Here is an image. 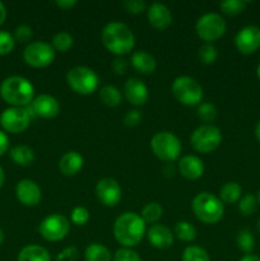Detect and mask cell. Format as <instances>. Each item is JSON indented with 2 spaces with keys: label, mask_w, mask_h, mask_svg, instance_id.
Here are the masks:
<instances>
[{
  "label": "cell",
  "mask_w": 260,
  "mask_h": 261,
  "mask_svg": "<svg viewBox=\"0 0 260 261\" xmlns=\"http://www.w3.org/2000/svg\"><path fill=\"white\" fill-rule=\"evenodd\" d=\"M130 64L140 74H152L157 68L154 56L144 50L134 51L130 58Z\"/></svg>",
  "instance_id": "cell-22"
},
{
  "label": "cell",
  "mask_w": 260,
  "mask_h": 261,
  "mask_svg": "<svg viewBox=\"0 0 260 261\" xmlns=\"http://www.w3.org/2000/svg\"><path fill=\"white\" fill-rule=\"evenodd\" d=\"M114 261H142L140 256L138 255V252H135L134 250L127 249V247H121V249L116 250L114 257Z\"/></svg>",
  "instance_id": "cell-39"
},
{
  "label": "cell",
  "mask_w": 260,
  "mask_h": 261,
  "mask_svg": "<svg viewBox=\"0 0 260 261\" xmlns=\"http://www.w3.org/2000/svg\"><path fill=\"white\" fill-rule=\"evenodd\" d=\"M10 158L19 166H31L35 162V152L28 145H15L10 149Z\"/></svg>",
  "instance_id": "cell-24"
},
{
  "label": "cell",
  "mask_w": 260,
  "mask_h": 261,
  "mask_svg": "<svg viewBox=\"0 0 260 261\" xmlns=\"http://www.w3.org/2000/svg\"><path fill=\"white\" fill-rule=\"evenodd\" d=\"M247 3L244 0H226V2L219 3V8L222 12L227 15H237L244 12Z\"/></svg>",
  "instance_id": "cell-35"
},
{
  "label": "cell",
  "mask_w": 260,
  "mask_h": 261,
  "mask_svg": "<svg viewBox=\"0 0 260 261\" xmlns=\"http://www.w3.org/2000/svg\"><path fill=\"white\" fill-rule=\"evenodd\" d=\"M79 257V251L76 247L70 246L64 249L60 254L56 256V261H76Z\"/></svg>",
  "instance_id": "cell-42"
},
{
  "label": "cell",
  "mask_w": 260,
  "mask_h": 261,
  "mask_svg": "<svg viewBox=\"0 0 260 261\" xmlns=\"http://www.w3.org/2000/svg\"><path fill=\"white\" fill-rule=\"evenodd\" d=\"M17 199L25 206H36L42 199V191L36 181L24 178L15 186Z\"/></svg>",
  "instance_id": "cell-16"
},
{
  "label": "cell",
  "mask_w": 260,
  "mask_h": 261,
  "mask_svg": "<svg viewBox=\"0 0 260 261\" xmlns=\"http://www.w3.org/2000/svg\"><path fill=\"white\" fill-rule=\"evenodd\" d=\"M148 22L155 30L163 31L172 23V13L170 8L163 3H153L147 8Z\"/></svg>",
  "instance_id": "cell-17"
},
{
  "label": "cell",
  "mask_w": 260,
  "mask_h": 261,
  "mask_svg": "<svg viewBox=\"0 0 260 261\" xmlns=\"http://www.w3.org/2000/svg\"><path fill=\"white\" fill-rule=\"evenodd\" d=\"M254 134H255V138H256L257 142L260 143V120H259V121L256 122V125H255Z\"/></svg>",
  "instance_id": "cell-49"
},
{
  "label": "cell",
  "mask_w": 260,
  "mask_h": 261,
  "mask_svg": "<svg viewBox=\"0 0 260 261\" xmlns=\"http://www.w3.org/2000/svg\"><path fill=\"white\" fill-rule=\"evenodd\" d=\"M222 142V133L217 126L211 124L196 127L190 137V143L199 153H211L219 147Z\"/></svg>",
  "instance_id": "cell-9"
},
{
  "label": "cell",
  "mask_w": 260,
  "mask_h": 261,
  "mask_svg": "<svg viewBox=\"0 0 260 261\" xmlns=\"http://www.w3.org/2000/svg\"><path fill=\"white\" fill-rule=\"evenodd\" d=\"M27 110L31 116L33 115L42 119H54L60 112V103L50 94H38Z\"/></svg>",
  "instance_id": "cell-14"
},
{
  "label": "cell",
  "mask_w": 260,
  "mask_h": 261,
  "mask_svg": "<svg viewBox=\"0 0 260 261\" xmlns=\"http://www.w3.org/2000/svg\"><path fill=\"white\" fill-rule=\"evenodd\" d=\"M84 160L81 153L75 150H69L61 155L59 161V170L65 176H74L82 170Z\"/></svg>",
  "instance_id": "cell-21"
},
{
  "label": "cell",
  "mask_w": 260,
  "mask_h": 261,
  "mask_svg": "<svg viewBox=\"0 0 260 261\" xmlns=\"http://www.w3.org/2000/svg\"><path fill=\"white\" fill-rule=\"evenodd\" d=\"M65 78L68 86L78 94L87 96L98 88V75L87 66H74L66 73Z\"/></svg>",
  "instance_id": "cell-7"
},
{
  "label": "cell",
  "mask_w": 260,
  "mask_h": 261,
  "mask_svg": "<svg viewBox=\"0 0 260 261\" xmlns=\"http://www.w3.org/2000/svg\"><path fill=\"white\" fill-rule=\"evenodd\" d=\"M175 234L178 240L184 242H191L196 237V228L186 221L177 222L175 226Z\"/></svg>",
  "instance_id": "cell-30"
},
{
  "label": "cell",
  "mask_w": 260,
  "mask_h": 261,
  "mask_svg": "<svg viewBox=\"0 0 260 261\" xmlns=\"http://www.w3.org/2000/svg\"><path fill=\"white\" fill-rule=\"evenodd\" d=\"M256 227H257V231H259V233H260V218L257 219V224H256Z\"/></svg>",
  "instance_id": "cell-53"
},
{
  "label": "cell",
  "mask_w": 260,
  "mask_h": 261,
  "mask_svg": "<svg viewBox=\"0 0 260 261\" xmlns=\"http://www.w3.org/2000/svg\"><path fill=\"white\" fill-rule=\"evenodd\" d=\"M76 4V0H56L55 5L63 10L71 9Z\"/></svg>",
  "instance_id": "cell-46"
},
{
  "label": "cell",
  "mask_w": 260,
  "mask_h": 261,
  "mask_svg": "<svg viewBox=\"0 0 260 261\" xmlns=\"http://www.w3.org/2000/svg\"><path fill=\"white\" fill-rule=\"evenodd\" d=\"M241 194L242 189L240 184L229 181V182L224 184L219 190V199L224 204H233L241 199Z\"/></svg>",
  "instance_id": "cell-26"
},
{
  "label": "cell",
  "mask_w": 260,
  "mask_h": 261,
  "mask_svg": "<svg viewBox=\"0 0 260 261\" xmlns=\"http://www.w3.org/2000/svg\"><path fill=\"white\" fill-rule=\"evenodd\" d=\"M5 18H7V9H5L4 4L0 2V25L5 22Z\"/></svg>",
  "instance_id": "cell-47"
},
{
  "label": "cell",
  "mask_w": 260,
  "mask_h": 261,
  "mask_svg": "<svg viewBox=\"0 0 260 261\" xmlns=\"http://www.w3.org/2000/svg\"><path fill=\"white\" fill-rule=\"evenodd\" d=\"M4 242V232H3V229L0 228V245Z\"/></svg>",
  "instance_id": "cell-51"
},
{
  "label": "cell",
  "mask_w": 260,
  "mask_h": 261,
  "mask_svg": "<svg viewBox=\"0 0 260 261\" xmlns=\"http://www.w3.org/2000/svg\"><path fill=\"white\" fill-rule=\"evenodd\" d=\"M8 148H9V138L4 132L0 130V157L7 152Z\"/></svg>",
  "instance_id": "cell-45"
},
{
  "label": "cell",
  "mask_w": 260,
  "mask_h": 261,
  "mask_svg": "<svg viewBox=\"0 0 260 261\" xmlns=\"http://www.w3.org/2000/svg\"><path fill=\"white\" fill-rule=\"evenodd\" d=\"M101 40L105 47L116 56L126 55L135 46L134 33L121 22L107 23L102 30Z\"/></svg>",
  "instance_id": "cell-2"
},
{
  "label": "cell",
  "mask_w": 260,
  "mask_h": 261,
  "mask_svg": "<svg viewBox=\"0 0 260 261\" xmlns=\"http://www.w3.org/2000/svg\"><path fill=\"white\" fill-rule=\"evenodd\" d=\"M240 261H260V257L256 256V255L249 254V255H245L244 257H241Z\"/></svg>",
  "instance_id": "cell-48"
},
{
  "label": "cell",
  "mask_w": 260,
  "mask_h": 261,
  "mask_svg": "<svg viewBox=\"0 0 260 261\" xmlns=\"http://www.w3.org/2000/svg\"><path fill=\"white\" fill-rule=\"evenodd\" d=\"M257 203L260 204V191H259V194H257Z\"/></svg>",
  "instance_id": "cell-54"
},
{
  "label": "cell",
  "mask_w": 260,
  "mask_h": 261,
  "mask_svg": "<svg viewBox=\"0 0 260 261\" xmlns=\"http://www.w3.org/2000/svg\"><path fill=\"white\" fill-rule=\"evenodd\" d=\"M99 99L102 101V103L106 105L109 107H116L121 103V92L116 88L115 86H103L99 89Z\"/></svg>",
  "instance_id": "cell-27"
},
{
  "label": "cell",
  "mask_w": 260,
  "mask_h": 261,
  "mask_svg": "<svg viewBox=\"0 0 260 261\" xmlns=\"http://www.w3.org/2000/svg\"><path fill=\"white\" fill-rule=\"evenodd\" d=\"M150 148L155 157L165 162H173L181 154L180 139L171 132H158L153 135L150 140Z\"/></svg>",
  "instance_id": "cell-6"
},
{
  "label": "cell",
  "mask_w": 260,
  "mask_h": 261,
  "mask_svg": "<svg viewBox=\"0 0 260 261\" xmlns=\"http://www.w3.org/2000/svg\"><path fill=\"white\" fill-rule=\"evenodd\" d=\"M70 221L76 226H84L89 221V212L84 206H75L70 213Z\"/></svg>",
  "instance_id": "cell-38"
},
{
  "label": "cell",
  "mask_w": 260,
  "mask_h": 261,
  "mask_svg": "<svg viewBox=\"0 0 260 261\" xmlns=\"http://www.w3.org/2000/svg\"><path fill=\"white\" fill-rule=\"evenodd\" d=\"M147 239L153 247L160 250L168 249L173 244V234L168 227L163 224H153L147 231Z\"/></svg>",
  "instance_id": "cell-19"
},
{
  "label": "cell",
  "mask_w": 260,
  "mask_h": 261,
  "mask_svg": "<svg viewBox=\"0 0 260 261\" xmlns=\"http://www.w3.org/2000/svg\"><path fill=\"white\" fill-rule=\"evenodd\" d=\"M18 261H51L50 252L38 245H28L18 254Z\"/></svg>",
  "instance_id": "cell-23"
},
{
  "label": "cell",
  "mask_w": 260,
  "mask_h": 261,
  "mask_svg": "<svg viewBox=\"0 0 260 261\" xmlns=\"http://www.w3.org/2000/svg\"><path fill=\"white\" fill-rule=\"evenodd\" d=\"M4 180H5L4 170H3V167H2V166H0V189L3 188V184H4Z\"/></svg>",
  "instance_id": "cell-50"
},
{
  "label": "cell",
  "mask_w": 260,
  "mask_h": 261,
  "mask_svg": "<svg viewBox=\"0 0 260 261\" xmlns=\"http://www.w3.org/2000/svg\"><path fill=\"white\" fill-rule=\"evenodd\" d=\"M53 46L45 41H33L25 46L23 51V60L32 68H46L55 60Z\"/></svg>",
  "instance_id": "cell-10"
},
{
  "label": "cell",
  "mask_w": 260,
  "mask_h": 261,
  "mask_svg": "<svg viewBox=\"0 0 260 261\" xmlns=\"http://www.w3.org/2000/svg\"><path fill=\"white\" fill-rule=\"evenodd\" d=\"M31 117L25 107H9L0 115V125L5 132L19 134L30 126Z\"/></svg>",
  "instance_id": "cell-12"
},
{
  "label": "cell",
  "mask_w": 260,
  "mask_h": 261,
  "mask_svg": "<svg viewBox=\"0 0 260 261\" xmlns=\"http://www.w3.org/2000/svg\"><path fill=\"white\" fill-rule=\"evenodd\" d=\"M140 120H142V114H140L138 110H130V111H127L126 114H125L124 124L126 125V126L133 127L137 126L140 122Z\"/></svg>",
  "instance_id": "cell-43"
},
{
  "label": "cell",
  "mask_w": 260,
  "mask_h": 261,
  "mask_svg": "<svg viewBox=\"0 0 260 261\" xmlns=\"http://www.w3.org/2000/svg\"><path fill=\"white\" fill-rule=\"evenodd\" d=\"M198 56L201 63L205 65H211V64L216 63V60L218 59V50L213 43L205 42L199 47Z\"/></svg>",
  "instance_id": "cell-32"
},
{
  "label": "cell",
  "mask_w": 260,
  "mask_h": 261,
  "mask_svg": "<svg viewBox=\"0 0 260 261\" xmlns=\"http://www.w3.org/2000/svg\"><path fill=\"white\" fill-rule=\"evenodd\" d=\"M178 172L188 180H198L204 173V162L199 157L188 154L178 161Z\"/></svg>",
  "instance_id": "cell-20"
},
{
  "label": "cell",
  "mask_w": 260,
  "mask_h": 261,
  "mask_svg": "<svg viewBox=\"0 0 260 261\" xmlns=\"http://www.w3.org/2000/svg\"><path fill=\"white\" fill-rule=\"evenodd\" d=\"M124 94L127 102L133 106H142L148 101L149 91L144 82L140 81L139 78H129L125 82Z\"/></svg>",
  "instance_id": "cell-18"
},
{
  "label": "cell",
  "mask_w": 260,
  "mask_h": 261,
  "mask_svg": "<svg viewBox=\"0 0 260 261\" xmlns=\"http://www.w3.org/2000/svg\"><path fill=\"white\" fill-rule=\"evenodd\" d=\"M236 244H237V247L240 249V251L245 252L246 255L251 254L252 250H254L255 247L254 234L251 233L250 229H246V228L240 229L236 237Z\"/></svg>",
  "instance_id": "cell-28"
},
{
  "label": "cell",
  "mask_w": 260,
  "mask_h": 261,
  "mask_svg": "<svg viewBox=\"0 0 260 261\" xmlns=\"http://www.w3.org/2000/svg\"><path fill=\"white\" fill-rule=\"evenodd\" d=\"M15 46V38L8 31H0V55H8Z\"/></svg>",
  "instance_id": "cell-37"
},
{
  "label": "cell",
  "mask_w": 260,
  "mask_h": 261,
  "mask_svg": "<svg viewBox=\"0 0 260 261\" xmlns=\"http://www.w3.org/2000/svg\"><path fill=\"white\" fill-rule=\"evenodd\" d=\"M171 91L173 97L185 106H199L203 98V87L196 79L189 75L177 76L172 82Z\"/></svg>",
  "instance_id": "cell-5"
},
{
  "label": "cell",
  "mask_w": 260,
  "mask_h": 261,
  "mask_svg": "<svg viewBox=\"0 0 260 261\" xmlns=\"http://www.w3.org/2000/svg\"><path fill=\"white\" fill-rule=\"evenodd\" d=\"M112 70L117 74V75H122V74L126 73L127 66H129V63H127L126 59H124L122 56H116L112 61Z\"/></svg>",
  "instance_id": "cell-44"
},
{
  "label": "cell",
  "mask_w": 260,
  "mask_h": 261,
  "mask_svg": "<svg viewBox=\"0 0 260 261\" xmlns=\"http://www.w3.org/2000/svg\"><path fill=\"white\" fill-rule=\"evenodd\" d=\"M257 208V198L254 194H246L239 200V211L242 216L249 217L255 213Z\"/></svg>",
  "instance_id": "cell-33"
},
{
  "label": "cell",
  "mask_w": 260,
  "mask_h": 261,
  "mask_svg": "<svg viewBox=\"0 0 260 261\" xmlns=\"http://www.w3.org/2000/svg\"><path fill=\"white\" fill-rule=\"evenodd\" d=\"M0 96L12 107H27L35 99V87L27 78L8 76L0 84Z\"/></svg>",
  "instance_id": "cell-3"
},
{
  "label": "cell",
  "mask_w": 260,
  "mask_h": 261,
  "mask_svg": "<svg viewBox=\"0 0 260 261\" xmlns=\"http://www.w3.org/2000/svg\"><path fill=\"white\" fill-rule=\"evenodd\" d=\"M217 114V107L214 106L211 102H204V103H200L198 106V116L201 121L204 122H212L216 120Z\"/></svg>",
  "instance_id": "cell-36"
},
{
  "label": "cell",
  "mask_w": 260,
  "mask_h": 261,
  "mask_svg": "<svg viewBox=\"0 0 260 261\" xmlns=\"http://www.w3.org/2000/svg\"><path fill=\"white\" fill-rule=\"evenodd\" d=\"M235 46L242 55H250L260 48V28L245 25L235 36Z\"/></svg>",
  "instance_id": "cell-13"
},
{
  "label": "cell",
  "mask_w": 260,
  "mask_h": 261,
  "mask_svg": "<svg viewBox=\"0 0 260 261\" xmlns=\"http://www.w3.org/2000/svg\"><path fill=\"white\" fill-rule=\"evenodd\" d=\"M86 261H112V255L110 250L102 244H89L84 251Z\"/></svg>",
  "instance_id": "cell-25"
},
{
  "label": "cell",
  "mask_w": 260,
  "mask_h": 261,
  "mask_svg": "<svg viewBox=\"0 0 260 261\" xmlns=\"http://www.w3.org/2000/svg\"><path fill=\"white\" fill-rule=\"evenodd\" d=\"M162 214V205H161L160 203H157V201H150V203H148L147 205L143 208L140 217H142L143 221H144L145 223H155L158 219H161Z\"/></svg>",
  "instance_id": "cell-29"
},
{
  "label": "cell",
  "mask_w": 260,
  "mask_h": 261,
  "mask_svg": "<svg viewBox=\"0 0 260 261\" xmlns=\"http://www.w3.org/2000/svg\"><path fill=\"white\" fill-rule=\"evenodd\" d=\"M226 20L218 13H205L200 15L195 24V31L199 37L209 43L221 38L226 33Z\"/></svg>",
  "instance_id": "cell-8"
},
{
  "label": "cell",
  "mask_w": 260,
  "mask_h": 261,
  "mask_svg": "<svg viewBox=\"0 0 260 261\" xmlns=\"http://www.w3.org/2000/svg\"><path fill=\"white\" fill-rule=\"evenodd\" d=\"M145 234V222L134 212L120 214L114 223V236L124 247L132 249L140 244Z\"/></svg>",
  "instance_id": "cell-1"
},
{
  "label": "cell",
  "mask_w": 260,
  "mask_h": 261,
  "mask_svg": "<svg viewBox=\"0 0 260 261\" xmlns=\"http://www.w3.org/2000/svg\"><path fill=\"white\" fill-rule=\"evenodd\" d=\"M256 75H257V79L260 81V64L257 65V68H256Z\"/></svg>",
  "instance_id": "cell-52"
},
{
  "label": "cell",
  "mask_w": 260,
  "mask_h": 261,
  "mask_svg": "<svg viewBox=\"0 0 260 261\" xmlns=\"http://www.w3.org/2000/svg\"><path fill=\"white\" fill-rule=\"evenodd\" d=\"M74 40L71 37L70 33L65 32V31H61V32H58L53 37V42H51V46L54 47L55 51H60V53H65L69 48L73 46Z\"/></svg>",
  "instance_id": "cell-31"
},
{
  "label": "cell",
  "mask_w": 260,
  "mask_h": 261,
  "mask_svg": "<svg viewBox=\"0 0 260 261\" xmlns=\"http://www.w3.org/2000/svg\"><path fill=\"white\" fill-rule=\"evenodd\" d=\"M191 209L196 218L205 224L218 223L224 214V206L221 199L208 191H201L193 199Z\"/></svg>",
  "instance_id": "cell-4"
},
{
  "label": "cell",
  "mask_w": 260,
  "mask_h": 261,
  "mask_svg": "<svg viewBox=\"0 0 260 261\" xmlns=\"http://www.w3.org/2000/svg\"><path fill=\"white\" fill-rule=\"evenodd\" d=\"M32 28L28 24H19L14 31V38L19 42H28L32 38Z\"/></svg>",
  "instance_id": "cell-41"
},
{
  "label": "cell",
  "mask_w": 260,
  "mask_h": 261,
  "mask_svg": "<svg viewBox=\"0 0 260 261\" xmlns=\"http://www.w3.org/2000/svg\"><path fill=\"white\" fill-rule=\"evenodd\" d=\"M70 231V223L65 216L60 213H53L46 217L38 226V232L46 241L58 242L65 239Z\"/></svg>",
  "instance_id": "cell-11"
},
{
  "label": "cell",
  "mask_w": 260,
  "mask_h": 261,
  "mask_svg": "<svg viewBox=\"0 0 260 261\" xmlns=\"http://www.w3.org/2000/svg\"><path fill=\"white\" fill-rule=\"evenodd\" d=\"M96 196L105 206H115L121 200V188L116 180L105 177L97 182Z\"/></svg>",
  "instance_id": "cell-15"
},
{
  "label": "cell",
  "mask_w": 260,
  "mask_h": 261,
  "mask_svg": "<svg viewBox=\"0 0 260 261\" xmlns=\"http://www.w3.org/2000/svg\"><path fill=\"white\" fill-rule=\"evenodd\" d=\"M183 261H211V257L201 247L189 246L184 250Z\"/></svg>",
  "instance_id": "cell-34"
},
{
  "label": "cell",
  "mask_w": 260,
  "mask_h": 261,
  "mask_svg": "<svg viewBox=\"0 0 260 261\" xmlns=\"http://www.w3.org/2000/svg\"><path fill=\"white\" fill-rule=\"evenodd\" d=\"M124 8L132 14H140L147 10V3L144 0H125Z\"/></svg>",
  "instance_id": "cell-40"
}]
</instances>
